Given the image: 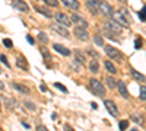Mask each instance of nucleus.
Masks as SVG:
<instances>
[{
  "mask_svg": "<svg viewBox=\"0 0 146 131\" xmlns=\"http://www.w3.org/2000/svg\"><path fill=\"white\" fill-rule=\"evenodd\" d=\"M53 48H54L57 53H60L62 55H70V50L66 48V47L62 45V44H54V45H53Z\"/></svg>",
  "mask_w": 146,
  "mask_h": 131,
  "instance_id": "obj_14",
  "label": "nucleus"
},
{
  "mask_svg": "<svg viewBox=\"0 0 146 131\" xmlns=\"http://www.w3.org/2000/svg\"><path fill=\"white\" fill-rule=\"evenodd\" d=\"M3 45L7 47V48H12V47H13V44H12L10 39H3Z\"/></svg>",
  "mask_w": 146,
  "mask_h": 131,
  "instance_id": "obj_34",
  "label": "nucleus"
},
{
  "mask_svg": "<svg viewBox=\"0 0 146 131\" xmlns=\"http://www.w3.org/2000/svg\"><path fill=\"white\" fill-rule=\"evenodd\" d=\"M54 86H56V89H58V90H62V92H64V93L67 92V88H66V86H63L62 83H56Z\"/></svg>",
  "mask_w": 146,
  "mask_h": 131,
  "instance_id": "obj_30",
  "label": "nucleus"
},
{
  "mask_svg": "<svg viewBox=\"0 0 146 131\" xmlns=\"http://www.w3.org/2000/svg\"><path fill=\"white\" fill-rule=\"evenodd\" d=\"M94 42H95L96 45H100V47L104 45V41H102V37H101V35H94Z\"/></svg>",
  "mask_w": 146,
  "mask_h": 131,
  "instance_id": "obj_26",
  "label": "nucleus"
},
{
  "mask_svg": "<svg viewBox=\"0 0 146 131\" xmlns=\"http://www.w3.org/2000/svg\"><path fill=\"white\" fill-rule=\"evenodd\" d=\"M89 85H91V89L94 90V93H96L98 96H104L105 95V88L102 86V83L96 79H91L89 80Z\"/></svg>",
  "mask_w": 146,
  "mask_h": 131,
  "instance_id": "obj_2",
  "label": "nucleus"
},
{
  "mask_svg": "<svg viewBox=\"0 0 146 131\" xmlns=\"http://www.w3.org/2000/svg\"><path fill=\"white\" fill-rule=\"evenodd\" d=\"M25 105H27V108H28L29 111H35V105H34V103H31V102H25Z\"/></svg>",
  "mask_w": 146,
  "mask_h": 131,
  "instance_id": "obj_37",
  "label": "nucleus"
},
{
  "mask_svg": "<svg viewBox=\"0 0 146 131\" xmlns=\"http://www.w3.org/2000/svg\"><path fill=\"white\" fill-rule=\"evenodd\" d=\"M73 34H75V37L80 41H88L89 39V34L86 31V28H82V26H76L75 31H73Z\"/></svg>",
  "mask_w": 146,
  "mask_h": 131,
  "instance_id": "obj_3",
  "label": "nucleus"
},
{
  "mask_svg": "<svg viewBox=\"0 0 146 131\" xmlns=\"http://www.w3.org/2000/svg\"><path fill=\"white\" fill-rule=\"evenodd\" d=\"M54 18H56V20L58 22V23H62V25H64V26H70L72 25V19L66 15V13H62V12H57V13L54 15Z\"/></svg>",
  "mask_w": 146,
  "mask_h": 131,
  "instance_id": "obj_4",
  "label": "nucleus"
},
{
  "mask_svg": "<svg viewBox=\"0 0 146 131\" xmlns=\"http://www.w3.org/2000/svg\"><path fill=\"white\" fill-rule=\"evenodd\" d=\"M139 98L142 101H146V86H140V89H139Z\"/></svg>",
  "mask_w": 146,
  "mask_h": 131,
  "instance_id": "obj_25",
  "label": "nucleus"
},
{
  "mask_svg": "<svg viewBox=\"0 0 146 131\" xmlns=\"http://www.w3.org/2000/svg\"><path fill=\"white\" fill-rule=\"evenodd\" d=\"M105 28L110 29L111 32H114V34H120L121 29H123V26H121L118 22H115V20H108V22L105 23Z\"/></svg>",
  "mask_w": 146,
  "mask_h": 131,
  "instance_id": "obj_7",
  "label": "nucleus"
},
{
  "mask_svg": "<svg viewBox=\"0 0 146 131\" xmlns=\"http://www.w3.org/2000/svg\"><path fill=\"white\" fill-rule=\"evenodd\" d=\"M62 2H63V5L66 7H69L72 10H78L79 9V2L78 0H62Z\"/></svg>",
  "mask_w": 146,
  "mask_h": 131,
  "instance_id": "obj_15",
  "label": "nucleus"
},
{
  "mask_svg": "<svg viewBox=\"0 0 146 131\" xmlns=\"http://www.w3.org/2000/svg\"><path fill=\"white\" fill-rule=\"evenodd\" d=\"M38 39H40L41 42H47V41H48V39H47V37H45V34H42V32L38 35Z\"/></svg>",
  "mask_w": 146,
  "mask_h": 131,
  "instance_id": "obj_35",
  "label": "nucleus"
},
{
  "mask_svg": "<svg viewBox=\"0 0 146 131\" xmlns=\"http://www.w3.org/2000/svg\"><path fill=\"white\" fill-rule=\"evenodd\" d=\"M75 55H76V61L83 66V64H85V57H83V54H80V51H76Z\"/></svg>",
  "mask_w": 146,
  "mask_h": 131,
  "instance_id": "obj_24",
  "label": "nucleus"
},
{
  "mask_svg": "<svg viewBox=\"0 0 146 131\" xmlns=\"http://www.w3.org/2000/svg\"><path fill=\"white\" fill-rule=\"evenodd\" d=\"M51 29L54 31V32H57L58 35H62V37H64V38H69V31L64 28V25H62V23H54V25H51Z\"/></svg>",
  "mask_w": 146,
  "mask_h": 131,
  "instance_id": "obj_6",
  "label": "nucleus"
},
{
  "mask_svg": "<svg viewBox=\"0 0 146 131\" xmlns=\"http://www.w3.org/2000/svg\"><path fill=\"white\" fill-rule=\"evenodd\" d=\"M111 18H113L115 22H118L121 26H130V25H129L130 22H129L123 15H121V12H113V16H111Z\"/></svg>",
  "mask_w": 146,
  "mask_h": 131,
  "instance_id": "obj_8",
  "label": "nucleus"
},
{
  "mask_svg": "<svg viewBox=\"0 0 146 131\" xmlns=\"http://www.w3.org/2000/svg\"><path fill=\"white\" fill-rule=\"evenodd\" d=\"M105 83H107V86H108L110 89H114V88L117 86V82H115L113 77H107V79H105Z\"/></svg>",
  "mask_w": 146,
  "mask_h": 131,
  "instance_id": "obj_22",
  "label": "nucleus"
},
{
  "mask_svg": "<svg viewBox=\"0 0 146 131\" xmlns=\"http://www.w3.org/2000/svg\"><path fill=\"white\" fill-rule=\"evenodd\" d=\"M130 74L135 77L136 80H139V82H146V77H145L143 74H140L139 71H136L135 68H130Z\"/></svg>",
  "mask_w": 146,
  "mask_h": 131,
  "instance_id": "obj_17",
  "label": "nucleus"
},
{
  "mask_svg": "<svg viewBox=\"0 0 146 131\" xmlns=\"http://www.w3.org/2000/svg\"><path fill=\"white\" fill-rule=\"evenodd\" d=\"M27 39H28V42H29V44H34V38L31 37V35H27Z\"/></svg>",
  "mask_w": 146,
  "mask_h": 131,
  "instance_id": "obj_38",
  "label": "nucleus"
},
{
  "mask_svg": "<svg viewBox=\"0 0 146 131\" xmlns=\"http://www.w3.org/2000/svg\"><path fill=\"white\" fill-rule=\"evenodd\" d=\"M105 54L111 58V60H115V61H121L123 60V55H121V53L117 50V48H114V47H111V45H105Z\"/></svg>",
  "mask_w": 146,
  "mask_h": 131,
  "instance_id": "obj_1",
  "label": "nucleus"
},
{
  "mask_svg": "<svg viewBox=\"0 0 146 131\" xmlns=\"http://www.w3.org/2000/svg\"><path fill=\"white\" fill-rule=\"evenodd\" d=\"M85 3H86L88 9L92 12V13H98V6H100V0H85Z\"/></svg>",
  "mask_w": 146,
  "mask_h": 131,
  "instance_id": "obj_11",
  "label": "nucleus"
},
{
  "mask_svg": "<svg viewBox=\"0 0 146 131\" xmlns=\"http://www.w3.org/2000/svg\"><path fill=\"white\" fill-rule=\"evenodd\" d=\"M34 2H36V0H34Z\"/></svg>",
  "mask_w": 146,
  "mask_h": 131,
  "instance_id": "obj_43",
  "label": "nucleus"
},
{
  "mask_svg": "<svg viewBox=\"0 0 146 131\" xmlns=\"http://www.w3.org/2000/svg\"><path fill=\"white\" fill-rule=\"evenodd\" d=\"M104 34L107 35V38H110V39H113V41H115V37H114V32H110V29H104Z\"/></svg>",
  "mask_w": 146,
  "mask_h": 131,
  "instance_id": "obj_27",
  "label": "nucleus"
},
{
  "mask_svg": "<svg viewBox=\"0 0 146 131\" xmlns=\"http://www.w3.org/2000/svg\"><path fill=\"white\" fill-rule=\"evenodd\" d=\"M129 127V121H120V130H126Z\"/></svg>",
  "mask_w": 146,
  "mask_h": 131,
  "instance_id": "obj_33",
  "label": "nucleus"
},
{
  "mask_svg": "<svg viewBox=\"0 0 146 131\" xmlns=\"http://www.w3.org/2000/svg\"><path fill=\"white\" fill-rule=\"evenodd\" d=\"M3 88H5V85H3V82L0 80V89H3Z\"/></svg>",
  "mask_w": 146,
  "mask_h": 131,
  "instance_id": "obj_42",
  "label": "nucleus"
},
{
  "mask_svg": "<svg viewBox=\"0 0 146 131\" xmlns=\"http://www.w3.org/2000/svg\"><path fill=\"white\" fill-rule=\"evenodd\" d=\"M13 88H15L16 90H19L21 93H25V95L29 93V89H28L27 86H23V85H19V83H13Z\"/></svg>",
  "mask_w": 146,
  "mask_h": 131,
  "instance_id": "obj_18",
  "label": "nucleus"
},
{
  "mask_svg": "<svg viewBox=\"0 0 146 131\" xmlns=\"http://www.w3.org/2000/svg\"><path fill=\"white\" fill-rule=\"evenodd\" d=\"M12 5H13V7H16L18 10L23 12V13H28L29 12V6L23 2V0H12Z\"/></svg>",
  "mask_w": 146,
  "mask_h": 131,
  "instance_id": "obj_9",
  "label": "nucleus"
},
{
  "mask_svg": "<svg viewBox=\"0 0 146 131\" xmlns=\"http://www.w3.org/2000/svg\"><path fill=\"white\" fill-rule=\"evenodd\" d=\"M89 68H91L92 73H98V71H100V64H98V61H96V60H92L91 64H89Z\"/></svg>",
  "mask_w": 146,
  "mask_h": 131,
  "instance_id": "obj_19",
  "label": "nucleus"
},
{
  "mask_svg": "<svg viewBox=\"0 0 146 131\" xmlns=\"http://www.w3.org/2000/svg\"><path fill=\"white\" fill-rule=\"evenodd\" d=\"M98 12H101L102 15H105V16H108V18H111L113 16V7L110 6L107 2H100V6H98Z\"/></svg>",
  "mask_w": 146,
  "mask_h": 131,
  "instance_id": "obj_5",
  "label": "nucleus"
},
{
  "mask_svg": "<svg viewBox=\"0 0 146 131\" xmlns=\"http://www.w3.org/2000/svg\"><path fill=\"white\" fill-rule=\"evenodd\" d=\"M44 2H45V5H48V6H53V7L58 6V2H57V0H44Z\"/></svg>",
  "mask_w": 146,
  "mask_h": 131,
  "instance_id": "obj_29",
  "label": "nucleus"
},
{
  "mask_svg": "<svg viewBox=\"0 0 146 131\" xmlns=\"http://www.w3.org/2000/svg\"><path fill=\"white\" fill-rule=\"evenodd\" d=\"M104 105H105L107 111L111 114L113 117H118V109H117V106H115V103H114L113 101H105Z\"/></svg>",
  "mask_w": 146,
  "mask_h": 131,
  "instance_id": "obj_10",
  "label": "nucleus"
},
{
  "mask_svg": "<svg viewBox=\"0 0 146 131\" xmlns=\"http://www.w3.org/2000/svg\"><path fill=\"white\" fill-rule=\"evenodd\" d=\"M91 106H92V108H94V109H96V108H98V105H96L95 102H92V103H91Z\"/></svg>",
  "mask_w": 146,
  "mask_h": 131,
  "instance_id": "obj_40",
  "label": "nucleus"
},
{
  "mask_svg": "<svg viewBox=\"0 0 146 131\" xmlns=\"http://www.w3.org/2000/svg\"><path fill=\"white\" fill-rule=\"evenodd\" d=\"M70 19H72V22H75V23H78L79 26H82V28H88V22L85 20L83 18H80V16H79L78 13H73Z\"/></svg>",
  "mask_w": 146,
  "mask_h": 131,
  "instance_id": "obj_12",
  "label": "nucleus"
},
{
  "mask_svg": "<svg viewBox=\"0 0 146 131\" xmlns=\"http://www.w3.org/2000/svg\"><path fill=\"white\" fill-rule=\"evenodd\" d=\"M131 120H133V122L143 125V118H142V115H140V114H133V115H131Z\"/></svg>",
  "mask_w": 146,
  "mask_h": 131,
  "instance_id": "obj_21",
  "label": "nucleus"
},
{
  "mask_svg": "<svg viewBox=\"0 0 146 131\" xmlns=\"http://www.w3.org/2000/svg\"><path fill=\"white\" fill-rule=\"evenodd\" d=\"M121 15H123V16H124V18H126V19L130 22V13H129V12H127L126 9H121Z\"/></svg>",
  "mask_w": 146,
  "mask_h": 131,
  "instance_id": "obj_32",
  "label": "nucleus"
},
{
  "mask_svg": "<svg viewBox=\"0 0 146 131\" xmlns=\"http://www.w3.org/2000/svg\"><path fill=\"white\" fill-rule=\"evenodd\" d=\"M105 68L110 71L111 74H114V73H117V68H115V66L111 63V61H105Z\"/></svg>",
  "mask_w": 146,
  "mask_h": 131,
  "instance_id": "obj_20",
  "label": "nucleus"
},
{
  "mask_svg": "<svg viewBox=\"0 0 146 131\" xmlns=\"http://www.w3.org/2000/svg\"><path fill=\"white\" fill-rule=\"evenodd\" d=\"M35 9H36V12H40L41 15H44V16H47V18H53V16H54V15H53L51 12L47 9V7H42V6H36Z\"/></svg>",
  "mask_w": 146,
  "mask_h": 131,
  "instance_id": "obj_16",
  "label": "nucleus"
},
{
  "mask_svg": "<svg viewBox=\"0 0 146 131\" xmlns=\"http://www.w3.org/2000/svg\"><path fill=\"white\" fill-rule=\"evenodd\" d=\"M140 47H142V39H140V38H137V39L135 41V48H136V50H139Z\"/></svg>",
  "mask_w": 146,
  "mask_h": 131,
  "instance_id": "obj_36",
  "label": "nucleus"
},
{
  "mask_svg": "<svg viewBox=\"0 0 146 131\" xmlns=\"http://www.w3.org/2000/svg\"><path fill=\"white\" fill-rule=\"evenodd\" d=\"M139 18H140V20H146V6L139 12Z\"/></svg>",
  "mask_w": 146,
  "mask_h": 131,
  "instance_id": "obj_28",
  "label": "nucleus"
},
{
  "mask_svg": "<svg viewBox=\"0 0 146 131\" xmlns=\"http://www.w3.org/2000/svg\"><path fill=\"white\" fill-rule=\"evenodd\" d=\"M16 64L21 67V68H28V63H27V60H25V58H22V57H19L18 58V61H16Z\"/></svg>",
  "mask_w": 146,
  "mask_h": 131,
  "instance_id": "obj_23",
  "label": "nucleus"
},
{
  "mask_svg": "<svg viewBox=\"0 0 146 131\" xmlns=\"http://www.w3.org/2000/svg\"><path fill=\"white\" fill-rule=\"evenodd\" d=\"M89 54H91V55H94V57H98V54H96L95 51H92V50H89Z\"/></svg>",
  "mask_w": 146,
  "mask_h": 131,
  "instance_id": "obj_39",
  "label": "nucleus"
},
{
  "mask_svg": "<svg viewBox=\"0 0 146 131\" xmlns=\"http://www.w3.org/2000/svg\"><path fill=\"white\" fill-rule=\"evenodd\" d=\"M38 130H40V131H45V130H47V128H45V127H44V125H40V127H38Z\"/></svg>",
  "mask_w": 146,
  "mask_h": 131,
  "instance_id": "obj_41",
  "label": "nucleus"
},
{
  "mask_svg": "<svg viewBox=\"0 0 146 131\" xmlns=\"http://www.w3.org/2000/svg\"><path fill=\"white\" fill-rule=\"evenodd\" d=\"M0 60H2V63H3L6 67H10V64H9V61H7V58H6L5 54H0Z\"/></svg>",
  "mask_w": 146,
  "mask_h": 131,
  "instance_id": "obj_31",
  "label": "nucleus"
},
{
  "mask_svg": "<svg viewBox=\"0 0 146 131\" xmlns=\"http://www.w3.org/2000/svg\"><path fill=\"white\" fill-rule=\"evenodd\" d=\"M117 89H118L120 95H121L124 99L129 98V92H127V88H126V83H124V82H117Z\"/></svg>",
  "mask_w": 146,
  "mask_h": 131,
  "instance_id": "obj_13",
  "label": "nucleus"
}]
</instances>
